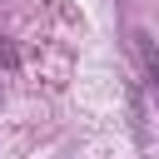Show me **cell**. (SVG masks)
<instances>
[{
	"label": "cell",
	"instance_id": "1",
	"mask_svg": "<svg viewBox=\"0 0 159 159\" xmlns=\"http://www.w3.org/2000/svg\"><path fill=\"white\" fill-rule=\"evenodd\" d=\"M134 50H139V60H144V75H149V84L159 89V50H154V40H149L144 30H134Z\"/></svg>",
	"mask_w": 159,
	"mask_h": 159
},
{
	"label": "cell",
	"instance_id": "2",
	"mask_svg": "<svg viewBox=\"0 0 159 159\" xmlns=\"http://www.w3.org/2000/svg\"><path fill=\"white\" fill-rule=\"evenodd\" d=\"M20 60H15V50H0V70H15Z\"/></svg>",
	"mask_w": 159,
	"mask_h": 159
}]
</instances>
